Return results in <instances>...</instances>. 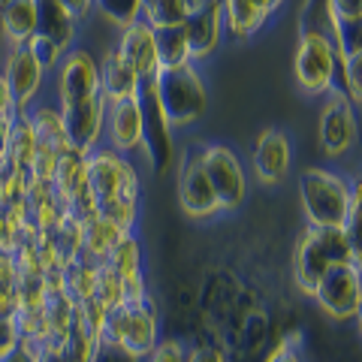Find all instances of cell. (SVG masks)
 I'll use <instances>...</instances> for the list:
<instances>
[{"mask_svg":"<svg viewBox=\"0 0 362 362\" xmlns=\"http://www.w3.org/2000/svg\"><path fill=\"white\" fill-rule=\"evenodd\" d=\"M85 187L100 218L121 226L124 233L136 230L142 202V175L130 157H121L106 145L85 154Z\"/></svg>","mask_w":362,"mask_h":362,"instance_id":"6da1fadb","label":"cell"},{"mask_svg":"<svg viewBox=\"0 0 362 362\" xmlns=\"http://www.w3.org/2000/svg\"><path fill=\"white\" fill-rule=\"evenodd\" d=\"M299 206L305 226L347 230L359 239V185L332 166H308L299 175Z\"/></svg>","mask_w":362,"mask_h":362,"instance_id":"7a4b0ae2","label":"cell"},{"mask_svg":"<svg viewBox=\"0 0 362 362\" xmlns=\"http://www.w3.org/2000/svg\"><path fill=\"white\" fill-rule=\"evenodd\" d=\"M359 266V239L347 230H314L305 226L293 247V284L302 296H314L320 278L332 266Z\"/></svg>","mask_w":362,"mask_h":362,"instance_id":"3957f363","label":"cell"},{"mask_svg":"<svg viewBox=\"0 0 362 362\" xmlns=\"http://www.w3.org/2000/svg\"><path fill=\"white\" fill-rule=\"evenodd\" d=\"M142 85L151 88L166 124L175 133L197 124L209 109V85L197 64L163 66L151 82H142Z\"/></svg>","mask_w":362,"mask_h":362,"instance_id":"277c9868","label":"cell"},{"mask_svg":"<svg viewBox=\"0 0 362 362\" xmlns=\"http://www.w3.org/2000/svg\"><path fill=\"white\" fill-rule=\"evenodd\" d=\"M338 58L323 28H302L293 52V78L305 97H326L335 88Z\"/></svg>","mask_w":362,"mask_h":362,"instance_id":"5b68a950","label":"cell"},{"mask_svg":"<svg viewBox=\"0 0 362 362\" xmlns=\"http://www.w3.org/2000/svg\"><path fill=\"white\" fill-rule=\"evenodd\" d=\"M199 160L214 197H218L221 214L239 211L247 202V194H251V175H247L242 154L226 142H209L199 145Z\"/></svg>","mask_w":362,"mask_h":362,"instance_id":"8992f818","label":"cell"},{"mask_svg":"<svg viewBox=\"0 0 362 362\" xmlns=\"http://www.w3.org/2000/svg\"><path fill=\"white\" fill-rule=\"evenodd\" d=\"M157 341H160V326H157V308L151 299L121 305L118 311L106 314L103 332H100V344H115L136 359L148 356Z\"/></svg>","mask_w":362,"mask_h":362,"instance_id":"52a82bcc","label":"cell"},{"mask_svg":"<svg viewBox=\"0 0 362 362\" xmlns=\"http://www.w3.org/2000/svg\"><path fill=\"white\" fill-rule=\"evenodd\" d=\"M52 103L58 109H70L78 103H88L100 94V64L97 54L88 45H73L52 70Z\"/></svg>","mask_w":362,"mask_h":362,"instance_id":"ba28073f","label":"cell"},{"mask_svg":"<svg viewBox=\"0 0 362 362\" xmlns=\"http://www.w3.org/2000/svg\"><path fill=\"white\" fill-rule=\"evenodd\" d=\"M356 106L350 103V97L341 88H332L323 97L320 115H317V145L326 160H341L344 154L356 145L359 136V118Z\"/></svg>","mask_w":362,"mask_h":362,"instance_id":"9c48e42d","label":"cell"},{"mask_svg":"<svg viewBox=\"0 0 362 362\" xmlns=\"http://www.w3.org/2000/svg\"><path fill=\"white\" fill-rule=\"evenodd\" d=\"M311 299L326 317H332L338 323L356 320L362 311V269L354 263L332 266L320 278Z\"/></svg>","mask_w":362,"mask_h":362,"instance_id":"30bf717a","label":"cell"},{"mask_svg":"<svg viewBox=\"0 0 362 362\" xmlns=\"http://www.w3.org/2000/svg\"><path fill=\"white\" fill-rule=\"evenodd\" d=\"M0 76H4L9 94H13V103H16L18 115H25L33 103H40V100L45 97L49 73H45V66L33 58V52L28 49V45L0 52Z\"/></svg>","mask_w":362,"mask_h":362,"instance_id":"8fae6325","label":"cell"},{"mask_svg":"<svg viewBox=\"0 0 362 362\" xmlns=\"http://www.w3.org/2000/svg\"><path fill=\"white\" fill-rule=\"evenodd\" d=\"M175 194H178L181 211H185L190 221H214L221 214L218 197H214V190L206 178V169H202V160H199V145L185 148V154L178 157Z\"/></svg>","mask_w":362,"mask_h":362,"instance_id":"7c38bea8","label":"cell"},{"mask_svg":"<svg viewBox=\"0 0 362 362\" xmlns=\"http://www.w3.org/2000/svg\"><path fill=\"white\" fill-rule=\"evenodd\" d=\"M293 139L284 127H266L263 133L254 139L251 148V166H254V178L263 187H275L281 181H287L290 169H293Z\"/></svg>","mask_w":362,"mask_h":362,"instance_id":"4fadbf2b","label":"cell"},{"mask_svg":"<svg viewBox=\"0 0 362 362\" xmlns=\"http://www.w3.org/2000/svg\"><path fill=\"white\" fill-rule=\"evenodd\" d=\"M145 139V112L142 100H118L106 106V127H103V145L121 157H139Z\"/></svg>","mask_w":362,"mask_h":362,"instance_id":"5bb4252c","label":"cell"},{"mask_svg":"<svg viewBox=\"0 0 362 362\" xmlns=\"http://www.w3.org/2000/svg\"><path fill=\"white\" fill-rule=\"evenodd\" d=\"M142 112H145V139H142V148H139V157L148 160V166L154 173H166L169 166L175 163V130L166 124L160 106L151 94L148 85H142Z\"/></svg>","mask_w":362,"mask_h":362,"instance_id":"9a60e30c","label":"cell"},{"mask_svg":"<svg viewBox=\"0 0 362 362\" xmlns=\"http://www.w3.org/2000/svg\"><path fill=\"white\" fill-rule=\"evenodd\" d=\"M118 58L139 76V82H151V78L163 70L160 52H157V37L145 21H133L124 30H118V40L112 42Z\"/></svg>","mask_w":362,"mask_h":362,"instance_id":"2e32d148","label":"cell"},{"mask_svg":"<svg viewBox=\"0 0 362 362\" xmlns=\"http://www.w3.org/2000/svg\"><path fill=\"white\" fill-rule=\"evenodd\" d=\"M106 100L94 97L88 103H78L70 109H61V121L66 130V139H70V148L90 154L94 148L103 145V127H106Z\"/></svg>","mask_w":362,"mask_h":362,"instance_id":"e0dca14e","label":"cell"},{"mask_svg":"<svg viewBox=\"0 0 362 362\" xmlns=\"http://www.w3.org/2000/svg\"><path fill=\"white\" fill-rule=\"evenodd\" d=\"M281 6L284 0H221L226 37H233L235 42L254 40Z\"/></svg>","mask_w":362,"mask_h":362,"instance_id":"ac0fdd59","label":"cell"},{"mask_svg":"<svg viewBox=\"0 0 362 362\" xmlns=\"http://www.w3.org/2000/svg\"><path fill=\"white\" fill-rule=\"evenodd\" d=\"M185 37H187L190 64L202 66L214 52L221 49V42L226 40L221 0H211L206 9H199V13H194V16L185 18Z\"/></svg>","mask_w":362,"mask_h":362,"instance_id":"d6986e66","label":"cell"},{"mask_svg":"<svg viewBox=\"0 0 362 362\" xmlns=\"http://www.w3.org/2000/svg\"><path fill=\"white\" fill-rule=\"evenodd\" d=\"M25 211H28V223L37 233H54L58 223L70 214L66 202L52 187V181H40V178H30L25 190Z\"/></svg>","mask_w":362,"mask_h":362,"instance_id":"ffe728a7","label":"cell"},{"mask_svg":"<svg viewBox=\"0 0 362 362\" xmlns=\"http://www.w3.org/2000/svg\"><path fill=\"white\" fill-rule=\"evenodd\" d=\"M100 64V94H103L106 103H118V100H136L142 94V82L127 64L118 58V52L106 45L103 52L97 54Z\"/></svg>","mask_w":362,"mask_h":362,"instance_id":"44dd1931","label":"cell"},{"mask_svg":"<svg viewBox=\"0 0 362 362\" xmlns=\"http://www.w3.org/2000/svg\"><path fill=\"white\" fill-rule=\"evenodd\" d=\"M37 33V0H4L0 4V52L21 49Z\"/></svg>","mask_w":362,"mask_h":362,"instance_id":"7402d4cb","label":"cell"},{"mask_svg":"<svg viewBox=\"0 0 362 362\" xmlns=\"http://www.w3.org/2000/svg\"><path fill=\"white\" fill-rule=\"evenodd\" d=\"M78 18L58 0H37V37L54 42L61 52L78 45Z\"/></svg>","mask_w":362,"mask_h":362,"instance_id":"603a6c76","label":"cell"},{"mask_svg":"<svg viewBox=\"0 0 362 362\" xmlns=\"http://www.w3.org/2000/svg\"><path fill=\"white\" fill-rule=\"evenodd\" d=\"M121 235H127L121 230V226H115L112 221L100 218V214H94V218L82 221V251H78V259H85V263H106L109 251L121 242Z\"/></svg>","mask_w":362,"mask_h":362,"instance_id":"cb8c5ba5","label":"cell"},{"mask_svg":"<svg viewBox=\"0 0 362 362\" xmlns=\"http://www.w3.org/2000/svg\"><path fill=\"white\" fill-rule=\"evenodd\" d=\"M40 311H42L45 329H49V341H64L76 320V302L64 290H45Z\"/></svg>","mask_w":362,"mask_h":362,"instance_id":"d4e9b609","label":"cell"},{"mask_svg":"<svg viewBox=\"0 0 362 362\" xmlns=\"http://www.w3.org/2000/svg\"><path fill=\"white\" fill-rule=\"evenodd\" d=\"M33 154H37V136H33V130H30V121H28V115H16L13 130H9L4 160L9 166L21 169V173H30Z\"/></svg>","mask_w":362,"mask_h":362,"instance_id":"484cf974","label":"cell"},{"mask_svg":"<svg viewBox=\"0 0 362 362\" xmlns=\"http://www.w3.org/2000/svg\"><path fill=\"white\" fill-rule=\"evenodd\" d=\"M106 263L118 272L121 278H130V275H139L145 272V257H142V242L136 239V233L121 235V242L112 247Z\"/></svg>","mask_w":362,"mask_h":362,"instance_id":"4316f807","label":"cell"},{"mask_svg":"<svg viewBox=\"0 0 362 362\" xmlns=\"http://www.w3.org/2000/svg\"><path fill=\"white\" fill-rule=\"evenodd\" d=\"M94 287H97V266L94 263L76 259V263H70L64 269V293L76 305L94 299Z\"/></svg>","mask_w":362,"mask_h":362,"instance_id":"83f0119b","label":"cell"},{"mask_svg":"<svg viewBox=\"0 0 362 362\" xmlns=\"http://www.w3.org/2000/svg\"><path fill=\"white\" fill-rule=\"evenodd\" d=\"M94 302L103 308L106 314L118 311L121 305H127L124 299V278L118 275L109 263H100L97 266V287H94Z\"/></svg>","mask_w":362,"mask_h":362,"instance_id":"f1b7e54d","label":"cell"},{"mask_svg":"<svg viewBox=\"0 0 362 362\" xmlns=\"http://www.w3.org/2000/svg\"><path fill=\"white\" fill-rule=\"evenodd\" d=\"M142 0H94V13L112 25L115 30H124L133 21H142Z\"/></svg>","mask_w":362,"mask_h":362,"instance_id":"f546056e","label":"cell"},{"mask_svg":"<svg viewBox=\"0 0 362 362\" xmlns=\"http://www.w3.org/2000/svg\"><path fill=\"white\" fill-rule=\"evenodd\" d=\"M154 37H157V52H160V64H163V66L190 64V52H187L185 25H178V28H163V30H154Z\"/></svg>","mask_w":362,"mask_h":362,"instance_id":"4dcf8cb0","label":"cell"},{"mask_svg":"<svg viewBox=\"0 0 362 362\" xmlns=\"http://www.w3.org/2000/svg\"><path fill=\"white\" fill-rule=\"evenodd\" d=\"M185 6L181 0H148L142 6V21L148 25L151 30H163V28H178L185 25Z\"/></svg>","mask_w":362,"mask_h":362,"instance_id":"1f68e13d","label":"cell"},{"mask_svg":"<svg viewBox=\"0 0 362 362\" xmlns=\"http://www.w3.org/2000/svg\"><path fill=\"white\" fill-rule=\"evenodd\" d=\"M326 18L344 21V25H362V0H326Z\"/></svg>","mask_w":362,"mask_h":362,"instance_id":"d6a6232c","label":"cell"},{"mask_svg":"<svg viewBox=\"0 0 362 362\" xmlns=\"http://www.w3.org/2000/svg\"><path fill=\"white\" fill-rule=\"evenodd\" d=\"M142 362H187V347L175 341V338H163Z\"/></svg>","mask_w":362,"mask_h":362,"instance_id":"836d02e7","label":"cell"},{"mask_svg":"<svg viewBox=\"0 0 362 362\" xmlns=\"http://www.w3.org/2000/svg\"><path fill=\"white\" fill-rule=\"evenodd\" d=\"M18 341H21V335H18L16 317H9V314H0V359H4V356H6L9 350H13Z\"/></svg>","mask_w":362,"mask_h":362,"instance_id":"e575fe53","label":"cell"},{"mask_svg":"<svg viewBox=\"0 0 362 362\" xmlns=\"http://www.w3.org/2000/svg\"><path fill=\"white\" fill-rule=\"evenodd\" d=\"M0 362H40V344H30V341H18L9 354L0 359Z\"/></svg>","mask_w":362,"mask_h":362,"instance_id":"d590c367","label":"cell"},{"mask_svg":"<svg viewBox=\"0 0 362 362\" xmlns=\"http://www.w3.org/2000/svg\"><path fill=\"white\" fill-rule=\"evenodd\" d=\"M16 242H18V235H16L13 223H9V218H6V209L0 206V254H13Z\"/></svg>","mask_w":362,"mask_h":362,"instance_id":"8d00e7d4","label":"cell"},{"mask_svg":"<svg viewBox=\"0 0 362 362\" xmlns=\"http://www.w3.org/2000/svg\"><path fill=\"white\" fill-rule=\"evenodd\" d=\"M90 362H142V359L130 356L127 350H121V347H115V344H100Z\"/></svg>","mask_w":362,"mask_h":362,"instance_id":"74e56055","label":"cell"},{"mask_svg":"<svg viewBox=\"0 0 362 362\" xmlns=\"http://www.w3.org/2000/svg\"><path fill=\"white\" fill-rule=\"evenodd\" d=\"M187 362H226L223 354L211 344H199V347H190L187 350Z\"/></svg>","mask_w":362,"mask_h":362,"instance_id":"f35d334b","label":"cell"},{"mask_svg":"<svg viewBox=\"0 0 362 362\" xmlns=\"http://www.w3.org/2000/svg\"><path fill=\"white\" fill-rule=\"evenodd\" d=\"M58 4H64L70 13L78 18V25H85V21L94 16V0H58Z\"/></svg>","mask_w":362,"mask_h":362,"instance_id":"ab89813d","label":"cell"},{"mask_svg":"<svg viewBox=\"0 0 362 362\" xmlns=\"http://www.w3.org/2000/svg\"><path fill=\"white\" fill-rule=\"evenodd\" d=\"M13 115H18L16 103H13V94H9L4 76H0V118H13Z\"/></svg>","mask_w":362,"mask_h":362,"instance_id":"60d3db41","label":"cell"},{"mask_svg":"<svg viewBox=\"0 0 362 362\" xmlns=\"http://www.w3.org/2000/svg\"><path fill=\"white\" fill-rule=\"evenodd\" d=\"M266 362H302V359H299V354H296V350H290V347H284V344L278 341V347L272 350Z\"/></svg>","mask_w":362,"mask_h":362,"instance_id":"b9f144b4","label":"cell"},{"mask_svg":"<svg viewBox=\"0 0 362 362\" xmlns=\"http://www.w3.org/2000/svg\"><path fill=\"white\" fill-rule=\"evenodd\" d=\"M13 118H0V160H4V154H6V142H9V130H13Z\"/></svg>","mask_w":362,"mask_h":362,"instance_id":"7bdbcfd3","label":"cell"},{"mask_svg":"<svg viewBox=\"0 0 362 362\" xmlns=\"http://www.w3.org/2000/svg\"><path fill=\"white\" fill-rule=\"evenodd\" d=\"M209 4H211V0H181V6H185L187 16H194V13H199V9H206Z\"/></svg>","mask_w":362,"mask_h":362,"instance_id":"ee69618b","label":"cell"},{"mask_svg":"<svg viewBox=\"0 0 362 362\" xmlns=\"http://www.w3.org/2000/svg\"><path fill=\"white\" fill-rule=\"evenodd\" d=\"M142 4H148V0H142Z\"/></svg>","mask_w":362,"mask_h":362,"instance_id":"f6af8a7d","label":"cell"},{"mask_svg":"<svg viewBox=\"0 0 362 362\" xmlns=\"http://www.w3.org/2000/svg\"><path fill=\"white\" fill-rule=\"evenodd\" d=\"M0 4H4V0H0Z\"/></svg>","mask_w":362,"mask_h":362,"instance_id":"bcb514c9","label":"cell"}]
</instances>
